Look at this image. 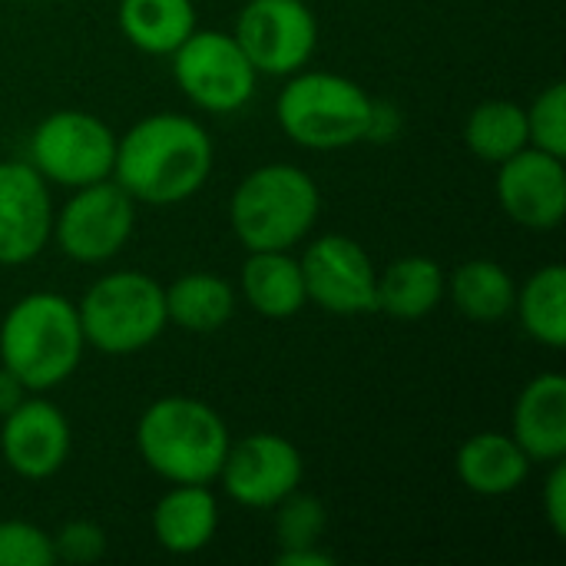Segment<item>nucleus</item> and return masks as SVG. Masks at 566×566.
<instances>
[{
    "label": "nucleus",
    "instance_id": "obj_1",
    "mask_svg": "<svg viewBox=\"0 0 566 566\" xmlns=\"http://www.w3.org/2000/svg\"><path fill=\"white\" fill-rule=\"evenodd\" d=\"M216 163L209 129L182 113H153L116 136L113 179L143 206L192 199Z\"/></svg>",
    "mask_w": 566,
    "mask_h": 566
},
{
    "label": "nucleus",
    "instance_id": "obj_2",
    "mask_svg": "<svg viewBox=\"0 0 566 566\" xmlns=\"http://www.w3.org/2000/svg\"><path fill=\"white\" fill-rule=\"evenodd\" d=\"M229 444L222 415L189 395L156 398L136 424L143 464L169 484H212Z\"/></svg>",
    "mask_w": 566,
    "mask_h": 566
},
{
    "label": "nucleus",
    "instance_id": "obj_3",
    "mask_svg": "<svg viewBox=\"0 0 566 566\" xmlns=\"http://www.w3.org/2000/svg\"><path fill=\"white\" fill-rule=\"evenodd\" d=\"M86 352L76 305L56 292H30L10 305L0 322V365L27 391L63 385Z\"/></svg>",
    "mask_w": 566,
    "mask_h": 566
},
{
    "label": "nucleus",
    "instance_id": "obj_4",
    "mask_svg": "<svg viewBox=\"0 0 566 566\" xmlns=\"http://www.w3.org/2000/svg\"><path fill=\"white\" fill-rule=\"evenodd\" d=\"M322 192L315 179L292 163L252 169L229 199V222L249 252L295 249L318 222Z\"/></svg>",
    "mask_w": 566,
    "mask_h": 566
},
{
    "label": "nucleus",
    "instance_id": "obj_5",
    "mask_svg": "<svg viewBox=\"0 0 566 566\" xmlns=\"http://www.w3.org/2000/svg\"><path fill=\"white\" fill-rule=\"evenodd\" d=\"M375 99L361 83L328 70H298L285 76L275 99V119L282 133L315 153L348 149L368 139Z\"/></svg>",
    "mask_w": 566,
    "mask_h": 566
},
{
    "label": "nucleus",
    "instance_id": "obj_6",
    "mask_svg": "<svg viewBox=\"0 0 566 566\" xmlns=\"http://www.w3.org/2000/svg\"><path fill=\"white\" fill-rule=\"evenodd\" d=\"M76 315L86 345L99 355H136L169 325L163 285L136 269L96 279L83 292Z\"/></svg>",
    "mask_w": 566,
    "mask_h": 566
},
{
    "label": "nucleus",
    "instance_id": "obj_7",
    "mask_svg": "<svg viewBox=\"0 0 566 566\" xmlns=\"http://www.w3.org/2000/svg\"><path fill=\"white\" fill-rule=\"evenodd\" d=\"M169 60L176 86L202 113H239L255 96L259 73L232 33L196 27L169 53Z\"/></svg>",
    "mask_w": 566,
    "mask_h": 566
},
{
    "label": "nucleus",
    "instance_id": "obj_8",
    "mask_svg": "<svg viewBox=\"0 0 566 566\" xmlns=\"http://www.w3.org/2000/svg\"><path fill=\"white\" fill-rule=\"evenodd\" d=\"M116 133L86 109H56L30 136V166L56 186L80 189L113 176Z\"/></svg>",
    "mask_w": 566,
    "mask_h": 566
},
{
    "label": "nucleus",
    "instance_id": "obj_9",
    "mask_svg": "<svg viewBox=\"0 0 566 566\" xmlns=\"http://www.w3.org/2000/svg\"><path fill=\"white\" fill-rule=\"evenodd\" d=\"M136 226V199L109 176L73 189L60 212H53V232L60 252L80 265H99L123 252Z\"/></svg>",
    "mask_w": 566,
    "mask_h": 566
},
{
    "label": "nucleus",
    "instance_id": "obj_10",
    "mask_svg": "<svg viewBox=\"0 0 566 566\" xmlns=\"http://www.w3.org/2000/svg\"><path fill=\"white\" fill-rule=\"evenodd\" d=\"M235 43L265 76H292L318 46V20L305 0H249L232 27Z\"/></svg>",
    "mask_w": 566,
    "mask_h": 566
},
{
    "label": "nucleus",
    "instance_id": "obj_11",
    "mask_svg": "<svg viewBox=\"0 0 566 566\" xmlns=\"http://www.w3.org/2000/svg\"><path fill=\"white\" fill-rule=\"evenodd\" d=\"M305 295L312 305L332 315L378 312V269L361 242L342 232L315 239L302 259Z\"/></svg>",
    "mask_w": 566,
    "mask_h": 566
},
{
    "label": "nucleus",
    "instance_id": "obj_12",
    "mask_svg": "<svg viewBox=\"0 0 566 566\" xmlns=\"http://www.w3.org/2000/svg\"><path fill=\"white\" fill-rule=\"evenodd\" d=\"M305 461L302 451L272 431H255L235 444H229L222 471V491L252 511H272L282 497L302 488Z\"/></svg>",
    "mask_w": 566,
    "mask_h": 566
},
{
    "label": "nucleus",
    "instance_id": "obj_13",
    "mask_svg": "<svg viewBox=\"0 0 566 566\" xmlns=\"http://www.w3.org/2000/svg\"><path fill=\"white\" fill-rule=\"evenodd\" d=\"M497 202L504 216L531 232H554L566 216L564 156L524 146L497 163Z\"/></svg>",
    "mask_w": 566,
    "mask_h": 566
},
{
    "label": "nucleus",
    "instance_id": "obj_14",
    "mask_svg": "<svg viewBox=\"0 0 566 566\" xmlns=\"http://www.w3.org/2000/svg\"><path fill=\"white\" fill-rule=\"evenodd\" d=\"M53 232L46 179L27 159L0 163V265L33 262Z\"/></svg>",
    "mask_w": 566,
    "mask_h": 566
},
{
    "label": "nucleus",
    "instance_id": "obj_15",
    "mask_svg": "<svg viewBox=\"0 0 566 566\" xmlns=\"http://www.w3.org/2000/svg\"><path fill=\"white\" fill-rule=\"evenodd\" d=\"M0 458L23 481H46L63 471L73 434L63 411L46 398H23L0 418Z\"/></svg>",
    "mask_w": 566,
    "mask_h": 566
},
{
    "label": "nucleus",
    "instance_id": "obj_16",
    "mask_svg": "<svg viewBox=\"0 0 566 566\" xmlns=\"http://www.w3.org/2000/svg\"><path fill=\"white\" fill-rule=\"evenodd\" d=\"M531 461L551 464L566 458V378L544 371L521 391L514 405V434Z\"/></svg>",
    "mask_w": 566,
    "mask_h": 566
},
{
    "label": "nucleus",
    "instance_id": "obj_17",
    "mask_svg": "<svg viewBox=\"0 0 566 566\" xmlns=\"http://www.w3.org/2000/svg\"><path fill=\"white\" fill-rule=\"evenodd\" d=\"M219 531V501L209 484H172L153 507V537L176 557L199 554Z\"/></svg>",
    "mask_w": 566,
    "mask_h": 566
},
{
    "label": "nucleus",
    "instance_id": "obj_18",
    "mask_svg": "<svg viewBox=\"0 0 566 566\" xmlns=\"http://www.w3.org/2000/svg\"><path fill=\"white\" fill-rule=\"evenodd\" d=\"M531 458L511 434L481 431L471 434L458 451V478L478 497H507L531 478Z\"/></svg>",
    "mask_w": 566,
    "mask_h": 566
},
{
    "label": "nucleus",
    "instance_id": "obj_19",
    "mask_svg": "<svg viewBox=\"0 0 566 566\" xmlns=\"http://www.w3.org/2000/svg\"><path fill=\"white\" fill-rule=\"evenodd\" d=\"M239 289L245 302L265 318H292L308 305L302 265L292 249L249 252L239 272Z\"/></svg>",
    "mask_w": 566,
    "mask_h": 566
},
{
    "label": "nucleus",
    "instance_id": "obj_20",
    "mask_svg": "<svg viewBox=\"0 0 566 566\" xmlns=\"http://www.w3.org/2000/svg\"><path fill=\"white\" fill-rule=\"evenodd\" d=\"M444 269L428 255H401L378 272V312L415 322L431 315L444 298Z\"/></svg>",
    "mask_w": 566,
    "mask_h": 566
},
{
    "label": "nucleus",
    "instance_id": "obj_21",
    "mask_svg": "<svg viewBox=\"0 0 566 566\" xmlns=\"http://www.w3.org/2000/svg\"><path fill=\"white\" fill-rule=\"evenodd\" d=\"M163 295H166V318L192 335L219 332L235 312V292L216 272H182L176 282L163 289Z\"/></svg>",
    "mask_w": 566,
    "mask_h": 566
},
{
    "label": "nucleus",
    "instance_id": "obj_22",
    "mask_svg": "<svg viewBox=\"0 0 566 566\" xmlns=\"http://www.w3.org/2000/svg\"><path fill=\"white\" fill-rule=\"evenodd\" d=\"M116 23L146 56H169L199 27L192 0H119Z\"/></svg>",
    "mask_w": 566,
    "mask_h": 566
},
{
    "label": "nucleus",
    "instance_id": "obj_23",
    "mask_svg": "<svg viewBox=\"0 0 566 566\" xmlns=\"http://www.w3.org/2000/svg\"><path fill=\"white\" fill-rule=\"evenodd\" d=\"M444 295L471 322H501L514 312L517 285L494 259H471L444 279Z\"/></svg>",
    "mask_w": 566,
    "mask_h": 566
},
{
    "label": "nucleus",
    "instance_id": "obj_24",
    "mask_svg": "<svg viewBox=\"0 0 566 566\" xmlns=\"http://www.w3.org/2000/svg\"><path fill=\"white\" fill-rule=\"evenodd\" d=\"M514 312L524 325V332L541 342L544 348H564L566 345V269L560 262H551L537 269L514 298Z\"/></svg>",
    "mask_w": 566,
    "mask_h": 566
},
{
    "label": "nucleus",
    "instance_id": "obj_25",
    "mask_svg": "<svg viewBox=\"0 0 566 566\" xmlns=\"http://www.w3.org/2000/svg\"><path fill=\"white\" fill-rule=\"evenodd\" d=\"M464 143L468 149L484 163H504L524 146H531L527 136V113L514 99H484L471 109L464 123Z\"/></svg>",
    "mask_w": 566,
    "mask_h": 566
},
{
    "label": "nucleus",
    "instance_id": "obj_26",
    "mask_svg": "<svg viewBox=\"0 0 566 566\" xmlns=\"http://www.w3.org/2000/svg\"><path fill=\"white\" fill-rule=\"evenodd\" d=\"M272 511H275L279 551H298V547H318L322 544V534L328 527V511L315 494L292 491Z\"/></svg>",
    "mask_w": 566,
    "mask_h": 566
},
{
    "label": "nucleus",
    "instance_id": "obj_27",
    "mask_svg": "<svg viewBox=\"0 0 566 566\" xmlns=\"http://www.w3.org/2000/svg\"><path fill=\"white\" fill-rule=\"evenodd\" d=\"M527 113V136L531 146L566 156V83H551L541 96L524 109Z\"/></svg>",
    "mask_w": 566,
    "mask_h": 566
},
{
    "label": "nucleus",
    "instance_id": "obj_28",
    "mask_svg": "<svg viewBox=\"0 0 566 566\" xmlns=\"http://www.w3.org/2000/svg\"><path fill=\"white\" fill-rule=\"evenodd\" d=\"M53 537L27 521H0V566H53Z\"/></svg>",
    "mask_w": 566,
    "mask_h": 566
},
{
    "label": "nucleus",
    "instance_id": "obj_29",
    "mask_svg": "<svg viewBox=\"0 0 566 566\" xmlns=\"http://www.w3.org/2000/svg\"><path fill=\"white\" fill-rule=\"evenodd\" d=\"M53 554L63 564H96L106 554V534L93 521H70L53 534Z\"/></svg>",
    "mask_w": 566,
    "mask_h": 566
},
{
    "label": "nucleus",
    "instance_id": "obj_30",
    "mask_svg": "<svg viewBox=\"0 0 566 566\" xmlns=\"http://www.w3.org/2000/svg\"><path fill=\"white\" fill-rule=\"evenodd\" d=\"M544 517L557 537H566V464L551 461V474L544 481Z\"/></svg>",
    "mask_w": 566,
    "mask_h": 566
},
{
    "label": "nucleus",
    "instance_id": "obj_31",
    "mask_svg": "<svg viewBox=\"0 0 566 566\" xmlns=\"http://www.w3.org/2000/svg\"><path fill=\"white\" fill-rule=\"evenodd\" d=\"M401 129V116L391 103H381L375 99L371 106V126H368V139L371 143H391Z\"/></svg>",
    "mask_w": 566,
    "mask_h": 566
},
{
    "label": "nucleus",
    "instance_id": "obj_32",
    "mask_svg": "<svg viewBox=\"0 0 566 566\" xmlns=\"http://www.w3.org/2000/svg\"><path fill=\"white\" fill-rule=\"evenodd\" d=\"M279 566H335V557L318 547H298V551H279L275 554Z\"/></svg>",
    "mask_w": 566,
    "mask_h": 566
},
{
    "label": "nucleus",
    "instance_id": "obj_33",
    "mask_svg": "<svg viewBox=\"0 0 566 566\" xmlns=\"http://www.w3.org/2000/svg\"><path fill=\"white\" fill-rule=\"evenodd\" d=\"M23 398H27V388L20 385V378L10 375V371L0 365V418H3L7 411H13Z\"/></svg>",
    "mask_w": 566,
    "mask_h": 566
}]
</instances>
